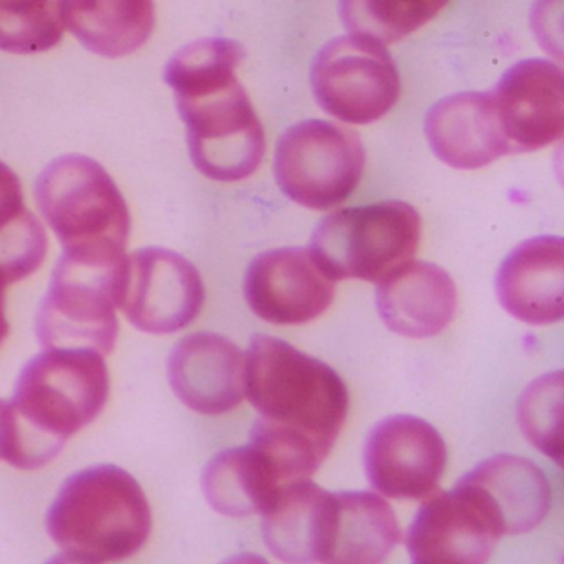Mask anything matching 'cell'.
<instances>
[{"label":"cell","instance_id":"obj_9","mask_svg":"<svg viewBox=\"0 0 564 564\" xmlns=\"http://www.w3.org/2000/svg\"><path fill=\"white\" fill-rule=\"evenodd\" d=\"M312 88L319 107L336 120L369 124L392 110L401 80L384 44L351 34L318 52L312 65Z\"/></svg>","mask_w":564,"mask_h":564},{"label":"cell","instance_id":"obj_26","mask_svg":"<svg viewBox=\"0 0 564 564\" xmlns=\"http://www.w3.org/2000/svg\"><path fill=\"white\" fill-rule=\"evenodd\" d=\"M62 39L57 0H0V51L41 54L57 47Z\"/></svg>","mask_w":564,"mask_h":564},{"label":"cell","instance_id":"obj_4","mask_svg":"<svg viewBox=\"0 0 564 564\" xmlns=\"http://www.w3.org/2000/svg\"><path fill=\"white\" fill-rule=\"evenodd\" d=\"M47 531L68 560H124L150 536V505L133 475L117 465H97L65 480L48 510Z\"/></svg>","mask_w":564,"mask_h":564},{"label":"cell","instance_id":"obj_23","mask_svg":"<svg viewBox=\"0 0 564 564\" xmlns=\"http://www.w3.org/2000/svg\"><path fill=\"white\" fill-rule=\"evenodd\" d=\"M336 520L329 563H381L398 546L401 527L388 501L371 491L335 494Z\"/></svg>","mask_w":564,"mask_h":564},{"label":"cell","instance_id":"obj_7","mask_svg":"<svg viewBox=\"0 0 564 564\" xmlns=\"http://www.w3.org/2000/svg\"><path fill=\"white\" fill-rule=\"evenodd\" d=\"M128 257V256H127ZM124 265L62 256L37 315L44 348H87L107 355L118 336Z\"/></svg>","mask_w":564,"mask_h":564},{"label":"cell","instance_id":"obj_20","mask_svg":"<svg viewBox=\"0 0 564 564\" xmlns=\"http://www.w3.org/2000/svg\"><path fill=\"white\" fill-rule=\"evenodd\" d=\"M376 305L391 332L408 338H431L454 319L457 286L441 267L409 262L379 282Z\"/></svg>","mask_w":564,"mask_h":564},{"label":"cell","instance_id":"obj_29","mask_svg":"<svg viewBox=\"0 0 564 564\" xmlns=\"http://www.w3.org/2000/svg\"><path fill=\"white\" fill-rule=\"evenodd\" d=\"M6 402L0 401V445H2V421H4Z\"/></svg>","mask_w":564,"mask_h":564},{"label":"cell","instance_id":"obj_21","mask_svg":"<svg viewBox=\"0 0 564 564\" xmlns=\"http://www.w3.org/2000/svg\"><path fill=\"white\" fill-rule=\"evenodd\" d=\"M62 24L91 54L121 58L153 34V0H61Z\"/></svg>","mask_w":564,"mask_h":564},{"label":"cell","instance_id":"obj_13","mask_svg":"<svg viewBox=\"0 0 564 564\" xmlns=\"http://www.w3.org/2000/svg\"><path fill=\"white\" fill-rule=\"evenodd\" d=\"M498 124L513 153L550 147L564 133V80L547 61L520 62L490 91Z\"/></svg>","mask_w":564,"mask_h":564},{"label":"cell","instance_id":"obj_16","mask_svg":"<svg viewBox=\"0 0 564 564\" xmlns=\"http://www.w3.org/2000/svg\"><path fill=\"white\" fill-rule=\"evenodd\" d=\"M464 488L484 508L500 536L533 531L551 507L546 475L528 458L498 455L465 475Z\"/></svg>","mask_w":564,"mask_h":564},{"label":"cell","instance_id":"obj_3","mask_svg":"<svg viewBox=\"0 0 564 564\" xmlns=\"http://www.w3.org/2000/svg\"><path fill=\"white\" fill-rule=\"evenodd\" d=\"M108 388L107 365L95 349L47 348L35 356L6 404L0 458L22 470L44 467L98 417Z\"/></svg>","mask_w":564,"mask_h":564},{"label":"cell","instance_id":"obj_12","mask_svg":"<svg viewBox=\"0 0 564 564\" xmlns=\"http://www.w3.org/2000/svg\"><path fill=\"white\" fill-rule=\"evenodd\" d=\"M336 280L323 270L310 250H269L246 272L243 295L250 310L273 325H302L328 310Z\"/></svg>","mask_w":564,"mask_h":564},{"label":"cell","instance_id":"obj_14","mask_svg":"<svg viewBox=\"0 0 564 564\" xmlns=\"http://www.w3.org/2000/svg\"><path fill=\"white\" fill-rule=\"evenodd\" d=\"M500 540L481 505L464 488L432 494L409 527L408 551L414 563L480 564Z\"/></svg>","mask_w":564,"mask_h":564},{"label":"cell","instance_id":"obj_5","mask_svg":"<svg viewBox=\"0 0 564 564\" xmlns=\"http://www.w3.org/2000/svg\"><path fill=\"white\" fill-rule=\"evenodd\" d=\"M35 199L65 256L110 265L127 259L130 210L97 161L82 154L52 161L39 176Z\"/></svg>","mask_w":564,"mask_h":564},{"label":"cell","instance_id":"obj_11","mask_svg":"<svg viewBox=\"0 0 564 564\" xmlns=\"http://www.w3.org/2000/svg\"><path fill=\"white\" fill-rule=\"evenodd\" d=\"M447 464L444 438L424 419L392 415L366 438L369 484L395 500H425L435 494Z\"/></svg>","mask_w":564,"mask_h":564},{"label":"cell","instance_id":"obj_18","mask_svg":"<svg viewBox=\"0 0 564 564\" xmlns=\"http://www.w3.org/2000/svg\"><path fill=\"white\" fill-rule=\"evenodd\" d=\"M335 520V494L308 478L293 481L263 511V540L285 563H329Z\"/></svg>","mask_w":564,"mask_h":564},{"label":"cell","instance_id":"obj_27","mask_svg":"<svg viewBox=\"0 0 564 564\" xmlns=\"http://www.w3.org/2000/svg\"><path fill=\"white\" fill-rule=\"evenodd\" d=\"M563 372L541 376L518 402V422L524 437L561 464L563 455Z\"/></svg>","mask_w":564,"mask_h":564},{"label":"cell","instance_id":"obj_1","mask_svg":"<svg viewBox=\"0 0 564 564\" xmlns=\"http://www.w3.org/2000/svg\"><path fill=\"white\" fill-rule=\"evenodd\" d=\"M246 394L259 412L250 444L289 480H306L328 457L349 395L335 369L273 336H256L246 356Z\"/></svg>","mask_w":564,"mask_h":564},{"label":"cell","instance_id":"obj_8","mask_svg":"<svg viewBox=\"0 0 564 564\" xmlns=\"http://www.w3.org/2000/svg\"><path fill=\"white\" fill-rule=\"evenodd\" d=\"M365 170V150L356 131L323 120H306L280 138L275 177L300 206L328 210L355 193Z\"/></svg>","mask_w":564,"mask_h":564},{"label":"cell","instance_id":"obj_6","mask_svg":"<svg viewBox=\"0 0 564 564\" xmlns=\"http://www.w3.org/2000/svg\"><path fill=\"white\" fill-rule=\"evenodd\" d=\"M421 216L402 200L336 210L316 226L310 252L335 280L379 283L411 262Z\"/></svg>","mask_w":564,"mask_h":564},{"label":"cell","instance_id":"obj_24","mask_svg":"<svg viewBox=\"0 0 564 564\" xmlns=\"http://www.w3.org/2000/svg\"><path fill=\"white\" fill-rule=\"evenodd\" d=\"M47 247L44 226L25 207L18 174L0 161V276L6 285L37 272Z\"/></svg>","mask_w":564,"mask_h":564},{"label":"cell","instance_id":"obj_19","mask_svg":"<svg viewBox=\"0 0 564 564\" xmlns=\"http://www.w3.org/2000/svg\"><path fill=\"white\" fill-rule=\"evenodd\" d=\"M425 137L435 156L455 170H478L510 154L490 91L452 95L425 118Z\"/></svg>","mask_w":564,"mask_h":564},{"label":"cell","instance_id":"obj_10","mask_svg":"<svg viewBox=\"0 0 564 564\" xmlns=\"http://www.w3.org/2000/svg\"><path fill=\"white\" fill-rule=\"evenodd\" d=\"M206 300L196 267L173 250L150 247L127 257L120 308L134 328L170 335L189 326Z\"/></svg>","mask_w":564,"mask_h":564},{"label":"cell","instance_id":"obj_2","mask_svg":"<svg viewBox=\"0 0 564 564\" xmlns=\"http://www.w3.org/2000/svg\"><path fill=\"white\" fill-rule=\"evenodd\" d=\"M243 58L239 42L204 39L181 48L164 70L194 166L223 183L252 176L265 154L262 124L236 77Z\"/></svg>","mask_w":564,"mask_h":564},{"label":"cell","instance_id":"obj_28","mask_svg":"<svg viewBox=\"0 0 564 564\" xmlns=\"http://www.w3.org/2000/svg\"><path fill=\"white\" fill-rule=\"evenodd\" d=\"M6 282L0 276V345L4 343L6 336L9 333V323L6 318Z\"/></svg>","mask_w":564,"mask_h":564},{"label":"cell","instance_id":"obj_22","mask_svg":"<svg viewBox=\"0 0 564 564\" xmlns=\"http://www.w3.org/2000/svg\"><path fill=\"white\" fill-rule=\"evenodd\" d=\"M282 487L272 464L250 444L220 452L204 468V495L226 517L263 513Z\"/></svg>","mask_w":564,"mask_h":564},{"label":"cell","instance_id":"obj_15","mask_svg":"<svg viewBox=\"0 0 564 564\" xmlns=\"http://www.w3.org/2000/svg\"><path fill=\"white\" fill-rule=\"evenodd\" d=\"M246 356L230 339L214 333L186 336L171 351L167 376L183 404L199 414L232 411L246 395Z\"/></svg>","mask_w":564,"mask_h":564},{"label":"cell","instance_id":"obj_17","mask_svg":"<svg viewBox=\"0 0 564 564\" xmlns=\"http://www.w3.org/2000/svg\"><path fill=\"white\" fill-rule=\"evenodd\" d=\"M501 306L528 325H551L564 315V242L541 236L521 242L497 273Z\"/></svg>","mask_w":564,"mask_h":564},{"label":"cell","instance_id":"obj_25","mask_svg":"<svg viewBox=\"0 0 564 564\" xmlns=\"http://www.w3.org/2000/svg\"><path fill=\"white\" fill-rule=\"evenodd\" d=\"M451 0H339V15L351 34L394 44L424 28Z\"/></svg>","mask_w":564,"mask_h":564}]
</instances>
